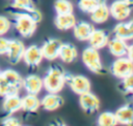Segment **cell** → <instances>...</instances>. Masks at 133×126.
Wrapping results in <instances>:
<instances>
[{
    "label": "cell",
    "instance_id": "obj_15",
    "mask_svg": "<svg viewBox=\"0 0 133 126\" xmlns=\"http://www.w3.org/2000/svg\"><path fill=\"white\" fill-rule=\"evenodd\" d=\"M108 39H109V36L104 30L94 29L87 40L91 48H94L96 50H101L107 45Z\"/></svg>",
    "mask_w": 133,
    "mask_h": 126
},
{
    "label": "cell",
    "instance_id": "obj_19",
    "mask_svg": "<svg viewBox=\"0 0 133 126\" xmlns=\"http://www.w3.org/2000/svg\"><path fill=\"white\" fill-rule=\"evenodd\" d=\"M110 15L109 7L106 5L105 2H99V4L91 10L90 12V19L92 22L97 24L105 23Z\"/></svg>",
    "mask_w": 133,
    "mask_h": 126
},
{
    "label": "cell",
    "instance_id": "obj_22",
    "mask_svg": "<svg viewBox=\"0 0 133 126\" xmlns=\"http://www.w3.org/2000/svg\"><path fill=\"white\" fill-rule=\"evenodd\" d=\"M76 18L73 13H63V14H57L55 18V26L59 30H69L74 27L76 24Z\"/></svg>",
    "mask_w": 133,
    "mask_h": 126
},
{
    "label": "cell",
    "instance_id": "obj_28",
    "mask_svg": "<svg viewBox=\"0 0 133 126\" xmlns=\"http://www.w3.org/2000/svg\"><path fill=\"white\" fill-rule=\"evenodd\" d=\"M99 0H78V7L81 11L90 13L91 10L99 4Z\"/></svg>",
    "mask_w": 133,
    "mask_h": 126
},
{
    "label": "cell",
    "instance_id": "obj_7",
    "mask_svg": "<svg viewBox=\"0 0 133 126\" xmlns=\"http://www.w3.org/2000/svg\"><path fill=\"white\" fill-rule=\"evenodd\" d=\"M132 11V2L127 0H115L109 7L110 15L117 21H125Z\"/></svg>",
    "mask_w": 133,
    "mask_h": 126
},
{
    "label": "cell",
    "instance_id": "obj_27",
    "mask_svg": "<svg viewBox=\"0 0 133 126\" xmlns=\"http://www.w3.org/2000/svg\"><path fill=\"white\" fill-rule=\"evenodd\" d=\"M118 90L124 94H131L133 92V74H129L122 78Z\"/></svg>",
    "mask_w": 133,
    "mask_h": 126
},
{
    "label": "cell",
    "instance_id": "obj_26",
    "mask_svg": "<svg viewBox=\"0 0 133 126\" xmlns=\"http://www.w3.org/2000/svg\"><path fill=\"white\" fill-rule=\"evenodd\" d=\"M98 124L101 126H115L117 124L114 113L103 112L98 117Z\"/></svg>",
    "mask_w": 133,
    "mask_h": 126
},
{
    "label": "cell",
    "instance_id": "obj_29",
    "mask_svg": "<svg viewBox=\"0 0 133 126\" xmlns=\"http://www.w3.org/2000/svg\"><path fill=\"white\" fill-rule=\"evenodd\" d=\"M10 29V22L9 20L4 17V15H0V36L6 34Z\"/></svg>",
    "mask_w": 133,
    "mask_h": 126
},
{
    "label": "cell",
    "instance_id": "obj_31",
    "mask_svg": "<svg viewBox=\"0 0 133 126\" xmlns=\"http://www.w3.org/2000/svg\"><path fill=\"white\" fill-rule=\"evenodd\" d=\"M8 45H9V39L4 38V37H0V56L6 55L7 50H8Z\"/></svg>",
    "mask_w": 133,
    "mask_h": 126
},
{
    "label": "cell",
    "instance_id": "obj_4",
    "mask_svg": "<svg viewBox=\"0 0 133 126\" xmlns=\"http://www.w3.org/2000/svg\"><path fill=\"white\" fill-rule=\"evenodd\" d=\"M82 61L84 65L94 73H101L103 71V65L98 50L89 46L82 52Z\"/></svg>",
    "mask_w": 133,
    "mask_h": 126
},
{
    "label": "cell",
    "instance_id": "obj_30",
    "mask_svg": "<svg viewBox=\"0 0 133 126\" xmlns=\"http://www.w3.org/2000/svg\"><path fill=\"white\" fill-rule=\"evenodd\" d=\"M2 124L5 125V126H19V125H21L19 119L16 118V117H14L12 115H8V116L2 121Z\"/></svg>",
    "mask_w": 133,
    "mask_h": 126
},
{
    "label": "cell",
    "instance_id": "obj_32",
    "mask_svg": "<svg viewBox=\"0 0 133 126\" xmlns=\"http://www.w3.org/2000/svg\"><path fill=\"white\" fill-rule=\"evenodd\" d=\"M99 1H100V2H106L107 0H99Z\"/></svg>",
    "mask_w": 133,
    "mask_h": 126
},
{
    "label": "cell",
    "instance_id": "obj_11",
    "mask_svg": "<svg viewBox=\"0 0 133 126\" xmlns=\"http://www.w3.org/2000/svg\"><path fill=\"white\" fill-rule=\"evenodd\" d=\"M61 41L59 39H56V38H49L47 39L41 50H42V54H43V57L47 60H50V61H53L55 59L58 58V54H59V50H60V46H61Z\"/></svg>",
    "mask_w": 133,
    "mask_h": 126
},
{
    "label": "cell",
    "instance_id": "obj_6",
    "mask_svg": "<svg viewBox=\"0 0 133 126\" xmlns=\"http://www.w3.org/2000/svg\"><path fill=\"white\" fill-rule=\"evenodd\" d=\"M107 46H108L109 52L114 57H116V58H118V57H125V56L131 58L132 46L129 45L126 40H123V39L114 36V37L108 39Z\"/></svg>",
    "mask_w": 133,
    "mask_h": 126
},
{
    "label": "cell",
    "instance_id": "obj_8",
    "mask_svg": "<svg viewBox=\"0 0 133 126\" xmlns=\"http://www.w3.org/2000/svg\"><path fill=\"white\" fill-rule=\"evenodd\" d=\"M66 83L69 84L72 91L75 92L78 95H80L82 93H85L87 91H90V87H91L90 82L84 75H80V74L72 75V74L68 73Z\"/></svg>",
    "mask_w": 133,
    "mask_h": 126
},
{
    "label": "cell",
    "instance_id": "obj_2",
    "mask_svg": "<svg viewBox=\"0 0 133 126\" xmlns=\"http://www.w3.org/2000/svg\"><path fill=\"white\" fill-rule=\"evenodd\" d=\"M10 13L14 15V26L17 32L25 38L31 37L36 28H37V23L41 21L37 17L24 12V11H10Z\"/></svg>",
    "mask_w": 133,
    "mask_h": 126
},
{
    "label": "cell",
    "instance_id": "obj_25",
    "mask_svg": "<svg viewBox=\"0 0 133 126\" xmlns=\"http://www.w3.org/2000/svg\"><path fill=\"white\" fill-rule=\"evenodd\" d=\"M54 9L57 14L63 13H73L74 6L70 0H55Z\"/></svg>",
    "mask_w": 133,
    "mask_h": 126
},
{
    "label": "cell",
    "instance_id": "obj_20",
    "mask_svg": "<svg viewBox=\"0 0 133 126\" xmlns=\"http://www.w3.org/2000/svg\"><path fill=\"white\" fill-rule=\"evenodd\" d=\"M94 26L87 22H76V24L73 27L74 30V35L78 40L81 41H85L88 39V37L90 36L92 30H94Z\"/></svg>",
    "mask_w": 133,
    "mask_h": 126
},
{
    "label": "cell",
    "instance_id": "obj_21",
    "mask_svg": "<svg viewBox=\"0 0 133 126\" xmlns=\"http://www.w3.org/2000/svg\"><path fill=\"white\" fill-rule=\"evenodd\" d=\"M117 123L123 125H131L133 122V107L130 103L125 104L116 109L114 113Z\"/></svg>",
    "mask_w": 133,
    "mask_h": 126
},
{
    "label": "cell",
    "instance_id": "obj_3",
    "mask_svg": "<svg viewBox=\"0 0 133 126\" xmlns=\"http://www.w3.org/2000/svg\"><path fill=\"white\" fill-rule=\"evenodd\" d=\"M22 88L23 77L16 70L6 69L0 72V96L19 94Z\"/></svg>",
    "mask_w": 133,
    "mask_h": 126
},
{
    "label": "cell",
    "instance_id": "obj_33",
    "mask_svg": "<svg viewBox=\"0 0 133 126\" xmlns=\"http://www.w3.org/2000/svg\"><path fill=\"white\" fill-rule=\"evenodd\" d=\"M127 1H129V2H133V0H127Z\"/></svg>",
    "mask_w": 133,
    "mask_h": 126
},
{
    "label": "cell",
    "instance_id": "obj_34",
    "mask_svg": "<svg viewBox=\"0 0 133 126\" xmlns=\"http://www.w3.org/2000/svg\"><path fill=\"white\" fill-rule=\"evenodd\" d=\"M0 72H1V71H0Z\"/></svg>",
    "mask_w": 133,
    "mask_h": 126
},
{
    "label": "cell",
    "instance_id": "obj_16",
    "mask_svg": "<svg viewBox=\"0 0 133 126\" xmlns=\"http://www.w3.org/2000/svg\"><path fill=\"white\" fill-rule=\"evenodd\" d=\"M63 104V98L58 93H48L41 100V106L49 112L58 109Z\"/></svg>",
    "mask_w": 133,
    "mask_h": 126
},
{
    "label": "cell",
    "instance_id": "obj_18",
    "mask_svg": "<svg viewBox=\"0 0 133 126\" xmlns=\"http://www.w3.org/2000/svg\"><path fill=\"white\" fill-rule=\"evenodd\" d=\"M2 108L7 115H12L18 111L22 109V102L19 94H11L5 96L2 103Z\"/></svg>",
    "mask_w": 133,
    "mask_h": 126
},
{
    "label": "cell",
    "instance_id": "obj_9",
    "mask_svg": "<svg viewBox=\"0 0 133 126\" xmlns=\"http://www.w3.org/2000/svg\"><path fill=\"white\" fill-rule=\"evenodd\" d=\"M22 59L24 60L25 64L29 68H35L41 64L44 57H43L41 48L38 45L32 44V45H29L28 48H25Z\"/></svg>",
    "mask_w": 133,
    "mask_h": 126
},
{
    "label": "cell",
    "instance_id": "obj_1",
    "mask_svg": "<svg viewBox=\"0 0 133 126\" xmlns=\"http://www.w3.org/2000/svg\"><path fill=\"white\" fill-rule=\"evenodd\" d=\"M68 72L58 64H53L43 77V86L48 93H58L66 83Z\"/></svg>",
    "mask_w": 133,
    "mask_h": 126
},
{
    "label": "cell",
    "instance_id": "obj_23",
    "mask_svg": "<svg viewBox=\"0 0 133 126\" xmlns=\"http://www.w3.org/2000/svg\"><path fill=\"white\" fill-rule=\"evenodd\" d=\"M77 49L72 43H61L58 57L64 63H72L77 58Z\"/></svg>",
    "mask_w": 133,
    "mask_h": 126
},
{
    "label": "cell",
    "instance_id": "obj_13",
    "mask_svg": "<svg viewBox=\"0 0 133 126\" xmlns=\"http://www.w3.org/2000/svg\"><path fill=\"white\" fill-rule=\"evenodd\" d=\"M23 88L29 94L37 95L43 90V78L35 74H30L23 78Z\"/></svg>",
    "mask_w": 133,
    "mask_h": 126
},
{
    "label": "cell",
    "instance_id": "obj_14",
    "mask_svg": "<svg viewBox=\"0 0 133 126\" xmlns=\"http://www.w3.org/2000/svg\"><path fill=\"white\" fill-rule=\"evenodd\" d=\"M11 8L17 11H24L31 13L37 17L39 20H42V14L35 6L34 0H12Z\"/></svg>",
    "mask_w": 133,
    "mask_h": 126
},
{
    "label": "cell",
    "instance_id": "obj_10",
    "mask_svg": "<svg viewBox=\"0 0 133 126\" xmlns=\"http://www.w3.org/2000/svg\"><path fill=\"white\" fill-rule=\"evenodd\" d=\"M79 103L82 109L88 114H94L100 108V99L90 91L80 94Z\"/></svg>",
    "mask_w": 133,
    "mask_h": 126
},
{
    "label": "cell",
    "instance_id": "obj_12",
    "mask_svg": "<svg viewBox=\"0 0 133 126\" xmlns=\"http://www.w3.org/2000/svg\"><path fill=\"white\" fill-rule=\"evenodd\" d=\"M24 51H25V45L21 40L19 39L9 40V45H8V50L6 53L9 62L11 64L19 63L23 58Z\"/></svg>",
    "mask_w": 133,
    "mask_h": 126
},
{
    "label": "cell",
    "instance_id": "obj_17",
    "mask_svg": "<svg viewBox=\"0 0 133 126\" xmlns=\"http://www.w3.org/2000/svg\"><path fill=\"white\" fill-rule=\"evenodd\" d=\"M113 34L123 40H130L133 37V22H121L116 24L113 28Z\"/></svg>",
    "mask_w": 133,
    "mask_h": 126
},
{
    "label": "cell",
    "instance_id": "obj_5",
    "mask_svg": "<svg viewBox=\"0 0 133 126\" xmlns=\"http://www.w3.org/2000/svg\"><path fill=\"white\" fill-rule=\"evenodd\" d=\"M133 71V64L132 58L127 56L118 57L110 66V72L117 78H123L129 74H132Z\"/></svg>",
    "mask_w": 133,
    "mask_h": 126
},
{
    "label": "cell",
    "instance_id": "obj_24",
    "mask_svg": "<svg viewBox=\"0 0 133 126\" xmlns=\"http://www.w3.org/2000/svg\"><path fill=\"white\" fill-rule=\"evenodd\" d=\"M21 102H22V109L28 113L36 112L41 106V100L34 94L28 93L26 96L21 98Z\"/></svg>",
    "mask_w": 133,
    "mask_h": 126
}]
</instances>
